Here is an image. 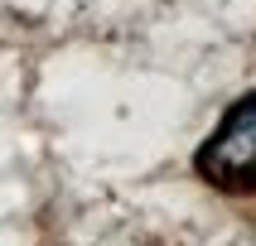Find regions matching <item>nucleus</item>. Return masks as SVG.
Returning a JSON list of instances; mask_svg holds the SVG:
<instances>
[{"label": "nucleus", "mask_w": 256, "mask_h": 246, "mask_svg": "<svg viewBox=\"0 0 256 246\" xmlns=\"http://www.w3.org/2000/svg\"><path fill=\"white\" fill-rule=\"evenodd\" d=\"M194 174L218 193H256V87L232 101L213 135L194 150Z\"/></svg>", "instance_id": "1"}]
</instances>
